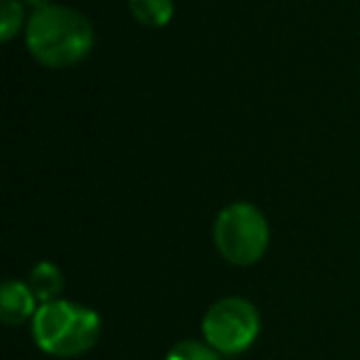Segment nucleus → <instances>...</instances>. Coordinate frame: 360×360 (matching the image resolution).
<instances>
[{"label": "nucleus", "instance_id": "9", "mask_svg": "<svg viewBox=\"0 0 360 360\" xmlns=\"http://www.w3.org/2000/svg\"><path fill=\"white\" fill-rule=\"evenodd\" d=\"M165 360H222V355L212 345H207L205 340L186 338V340H178L168 350Z\"/></svg>", "mask_w": 360, "mask_h": 360}, {"label": "nucleus", "instance_id": "4", "mask_svg": "<svg viewBox=\"0 0 360 360\" xmlns=\"http://www.w3.org/2000/svg\"><path fill=\"white\" fill-rule=\"evenodd\" d=\"M262 330V316L245 296H222L202 316V340L220 355H240L252 348Z\"/></svg>", "mask_w": 360, "mask_h": 360}, {"label": "nucleus", "instance_id": "10", "mask_svg": "<svg viewBox=\"0 0 360 360\" xmlns=\"http://www.w3.org/2000/svg\"><path fill=\"white\" fill-rule=\"evenodd\" d=\"M25 6H30L32 11H42V8H47V6H52V0H22Z\"/></svg>", "mask_w": 360, "mask_h": 360}, {"label": "nucleus", "instance_id": "6", "mask_svg": "<svg viewBox=\"0 0 360 360\" xmlns=\"http://www.w3.org/2000/svg\"><path fill=\"white\" fill-rule=\"evenodd\" d=\"M27 284H30L32 294L37 296L40 304H50V301L62 299V289H65V276L62 269L52 262H37L30 269L27 276Z\"/></svg>", "mask_w": 360, "mask_h": 360}, {"label": "nucleus", "instance_id": "1", "mask_svg": "<svg viewBox=\"0 0 360 360\" xmlns=\"http://www.w3.org/2000/svg\"><path fill=\"white\" fill-rule=\"evenodd\" d=\"M25 45L40 65L65 70L89 57L94 27L79 11L52 3L42 11H32L25 25Z\"/></svg>", "mask_w": 360, "mask_h": 360}, {"label": "nucleus", "instance_id": "5", "mask_svg": "<svg viewBox=\"0 0 360 360\" xmlns=\"http://www.w3.org/2000/svg\"><path fill=\"white\" fill-rule=\"evenodd\" d=\"M40 301L32 294L30 284L20 279H8L0 286V319L6 326H20L35 319Z\"/></svg>", "mask_w": 360, "mask_h": 360}, {"label": "nucleus", "instance_id": "3", "mask_svg": "<svg viewBox=\"0 0 360 360\" xmlns=\"http://www.w3.org/2000/svg\"><path fill=\"white\" fill-rule=\"evenodd\" d=\"M212 242L225 262L235 266H252L266 255L269 222L252 202H232L215 217Z\"/></svg>", "mask_w": 360, "mask_h": 360}, {"label": "nucleus", "instance_id": "2", "mask_svg": "<svg viewBox=\"0 0 360 360\" xmlns=\"http://www.w3.org/2000/svg\"><path fill=\"white\" fill-rule=\"evenodd\" d=\"M30 330L42 353L52 358H77L96 345L101 319L89 306L57 299L40 304L35 319L30 321Z\"/></svg>", "mask_w": 360, "mask_h": 360}, {"label": "nucleus", "instance_id": "7", "mask_svg": "<svg viewBox=\"0 0 360 360\" xmlns=\"http://www.w3.org/2000/svg\"><path fill=\"white\" fill-rule=\"evenodd\" d=\"M129 11L141 25L165 27L175 15L173 0H129Z\"/></svg>", "mask_w": 360, "mask_h": 360}, {"label": "nucleus", "instance_id": "8", "mask_svg": "<svg viewBox=\"0 0 360 360\" xmlns=\"http://www.w3.org/2000/svg\"><path fill=\"white\" fill-rule=\"evenodd\" d=\"M30 18H25V3L22 0H0V32L3 42H11L22 25H27Z\"/></svg>", "mask_w": 360, "mask_h": 360}]
</instances>
